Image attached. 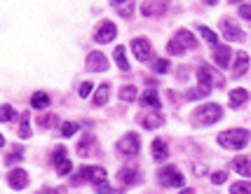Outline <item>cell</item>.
Returning a JSON list of instances; mask_svg holds the SVG:
<instances>
[{
	"instance_id": "1",
	"label": "cell",
	"mask_w": 251,
	"mask_h": 194,
	"mask_svg": "<svg viewBox=\"0 0 251 194\" xmlns=\"http://www.w3.org/2000/svg\"><path fill=\"white\" fill-rule=\"evenodd\" d=\"M251 133L247 129H228L218 133V145L225 150H242L249 145Z\"/></svg>"
},
{
	"instance_id": "2",
	"label": "cell",
	"mask_w": 251,
	"mask_h": 194,
	"mask_svg": "<svg viewBox=\"0 0 251 194\" xmlns=\"http://www.w3.org/2000/svg\"><path fill=\"white\" fill-rule=\"evenodd\" d=\"M221 117H223V108L216 103H204L202 108H197V110L193 113V119H195L197 127H202V124H204V127H212Z\"/></svg>"
},
{
	"instance_id": "3",
	"label": "cell",
	"mask_w": 251,
	"mask_h": 194,
	"mask_svg": "<svg viewBox=\"0 0 251 194\" xmlns=\"http://www.w3.org/2000/svg\"><path fill=\"white\" fill-rule=\"evenodd\" d=\"M158 180H160V185H164V187H181L185 182V178L181 176V171L176 166H164V168H160Z\"/></svg>"
},
{
	"instance_id": "4",
	"label": "cell",
	"mask_w": 251,
	"mask_h": 194,
	"mask_svg": "<svg viewBox=\"0 0 251 194\" xmlns=\"http://www.w3.org/2000/svg\"><path fill=\"white\" fill-rule=\"evenodd\" d=\"M118 150L122 152V155H127V157L139 155V150H141V141H139V136H136V133H125V136L118 141Z\"/></svg>"
},
{
	"instance_id": "5",
	"label": "cell",
	"mask_w": 251,
	"mask_h": 194,
	"mask_svg": "<svg viewBox=\"0 0 251 194\" xmlns=\"http://www.w3.org/2000/svg\"><path fill=\"white\" fill-rule=\"evenodd\" d=\"M118 35V26L113 24V21H101L99 28L94 31V40L96 42H101V45H106V42H113Z\"/></svg>"
},
{
	"instance_id": "6",
	"label": "cell",
	"mask_w": 251,
	"mask_h": 194,
	"mask_svg": "<svg viewBox=\"0 0 251 194\" xmlns=\"http://www.w3.org/2000/svg\"><path fill=\"white\" fill-rule=\"evenodd\" d=\"M221 35H223L225 40H230V42H242V40L247 38L244 31L239 26H235L230 19H221Z\"/></svg>"
},
{
	"instance_id": "7",
	"label": "cell",
	"mask_w": 251,
	"mask_h": 194,
	"mask_svg": "<svg viewBox=\"0 0 251 194\" xmlns=\"http://www.w3.org/2000/svg\"><path fill=\"white\" fill-rule=\"evenodd\" d=\"M197 82L199 84H204V87H214V84H216V87H223L225 84L223 80L218 78L209 65H199L197 68Z\"/></svg>"
},
{
	"instance_id": "8",
	"label": "cell",
	"mask_w": 251,
	"mask_h": 194,
	"mask_svg": "<svg viewBox=\"0 0 251 194\" xmlns=\"http://www.w3.org/2000/svg\"><path fill=\"white\" fill-rule=\"evenodd\" d=\"M129 47H132L134 56H136L139 61H148V59L153 56V47H150V42L145 38H134Z\"/></svg>"
},
{
	"instance_id": "9",
	"label": "cell",
	"mask_w": 251,
	"mask_h": 194,
	"mask_svg": "<svg viewBox=\"0 0 251 194\" xmlns=\"http://www.w3.org/2000/svg\"><path fill=\"white\" fill-rule=\"evenodd\" d=\"M80 176H82V180H90L92 185H99V182L106 180V168L104 166H82L80 168Z\"/></svg>"
},
{
	"instance_id": "10",
	"label": "cell",
	"mask_w": 251,
	"mask_h": 194,
	"mask_svg": "<svg viewBox=\"0 0 251 194\" xmlns=\"http://www.w3.org/2000/svg\"><path fill=\"white\" fill-rule=\"evenodd\" d=\"M87 70H92V73L108 70V59L101 52H90L87 54Z\"/></svg>"
},
{
	"instance_id": "11",
	"label": "cell",
	"mask_w": 251,
	"mask_h": 194,
	"mask_svg": "<svg viewBox=\"0 0 251 194\" xmlns=\"http://www.w3.org/2000/svg\"><path fill=\"white\" fill-rule=\"evenodd\" d=\"M7 182H10L12 190H24L28 185V173L24 168H12V171L7 173Z\"/></svg>"
},
{
	"instance_id": "12",
	"label": "cell",
	"mask_w": 251,
	"mask_h": 194,
	"mask_svg": "<svg viewBox=\"0 0 251 194\" xmlns=\"http://www.w3.org/2000/svg\"><path fill=\"white\" fill-rule=\"evenodd\" d=\"M167 10V0H145L141 5V14L143 16H158Z\"/></svg>"
},
{
	"instance_id": "13",
	"label": "cell",
	"mask_w": 251,
	"mask_h": 194,
	"mask_svg": "<svg viewBox=\"0 0 251 194\" xmlns=\"http://www.w3.org/2000/svg\"><path fill=\"white\" fill-rule=\"evenodd\" d=\"M118 180L122 182L125 187H132V185H136V182L141 180V178H139V168H136V166H125V168H120Z\"/></svg>"
},
{
	"instance_id": "14",
	"label": "cell",
	"mask_w": 251,
	"mask_h": 194,
	"mask_svg": "<svg viewBox=\"0 0 251 194\" xmlns=\"http://www.w3.org/2000/svg\"><path fill=\"white\" fill-rule=\"evenodd\" d=\"M139 122H141V127L143 129H158V127H162L164 124V117H162V113H145V115L139 117Z\"/></svg>"
},
{
	"instance_id": "15",
	"label": "cell",
	"mask_w": 251,
	"mask_h": 194,
	"mask_svg": "<svg viewBox=\"0 0 251 194\" xmlns=\"http://www.w3.org/2000/svg\"><path fill=\"white\" fill-rule=\"evenodd\" d=\"M230 56H233V52H230V47H228V45H218V47H214V61H216L218 68H228V65H230Z\"/></svg>"
},
{
	"instance_id": "16",
	"label": "cell",
	"mask_w": 251,
	"mask_h": 194,
	"mask_svg": "<svg viewBox=\"0 0 251 194\" xmlns=\"http://www.w3.org/2000/svg\"><path fill=\"white\" fill-rule=\"evenodd\" d=\"M139 103L143 105V108H153V110H158L160 105H162V101H160V96H158V91L153 89H145L143 94H141V98H139Z\"/></svg>"
},
{
	"instance_id": "17",
	"label": "cell",
	"mask_w": 251,
	"mask_h": 194,
	"mask_svg": "<svg viewBox=\"0 0 251 194\" xmlns=\"http://www.w3.org/2000/svg\"><path fill=\"white\" fill-rule=\"evenodd\" d=\"M174 40L183 47V49H193V47H197V40H195V35L190 33V31H185V28H181V31H176V35H174Z\"/></svg>"
},
{
	"instance_id": "18",
	"label": "cell",
	"mask_w": 251,
	"mask_h": 194,
	"mask_svg": "<svg viewBox=\"0 0 251 194\" xmlns=\"http://www.w3.org/2000/svg\"><path fill=\"white\" fill-rule=\"evenodd\" d=\"M247 68H249V54L237 52L235 54V64H233V75H235V78L244 75V73H247Z\"/></svg>"
},
{
	"instance_id": "19",
	"label": "cell",
	"mask_w": 251,
	"mask_h": 194,
	"mask_svg": "<svg viewBox=\"0 0 251 194\" xmlns=\"http://www.w3.org/2000/svg\"><path fill=\"white\" fill-rule=\"evenodd\" d=\"M108 96H110V84H108V82H104V84H99V87H96V91H94L92 103L94 105H106L108 103Z\"/></svg>"
},
{
	"instance_id": "20",
	"label": "cell",
	"mask_w": 251,
	"mask_h": 194,
	"mask_svg": "<svg viewBox=\"0 0 251 194\" xmlns=\"http://www.w3.org/2000/svg\"><path fill=\"white\" fill-rule=\"evenodd\" d=\"M247 98H249V91L247 89H233L230 91V108H242V105L247 103Z\"/></svg>"
},
{
	"instance_id": "21",
	"label": "cell",
	"mask_w": 251,
	"mask_h": 194,
	"mask_svg": "<svg viewBox=\"0 0 251 194\" xmlns=\"http://www.w3.org/2000/svg\"><path fill=\"white\" fill-rule=\"evenodd\" d=\"M153 159L155 162H164L167 159V143L162 141V138L153 141Z\"/></svg>"
},
{
	"instance_id": "22",
	"label": "cell",
	"mask_w": 251,
	"mask_h": 194,
	"mask_svg": "<svg viewBox=\"0 0 251 194\" xmlns=\"http://www.w3.org/2000/svg\"><path fill=\"white\" fill-rule=\"evenodd\" d=\"M233 168L237 171L239 176H251V162L247 157H235L233 159Z\"/></svg>"
},
{
	"instance_id": "23",
	"label": "cell",
	"mask_w": 251,
	"mask_h": 194,
	"mask_svg": "<svg viewBox=\"0 0 251 194\" xmlns=\"http://www.w3.org/2000/svg\"><path fill=\"white\" fill-rule=\"evenodd\" d=\"M50 105V96L45 94V91H36L33 96H31V108H36V110H45Z\"/></svg>"
},
{
	"instance_id": "24",
	"label": "cell",
	"mask_w": 251,
	"mask_h": 194,
	"mask_svg": "<svg viewBox=\"0 0 251 194\" xmlns=\"http://www.w3.org/2000/svg\"><path fill=\"white\" fill-rule=\"evenodd\" d=\"M214 87H204V84H199L197 89H188L185 91V98L188 101H195V98H204V96H209L212 94Z\"/></svg>"
},
{
	"instance_id": "25",
	"label": "cell",
	"mask_w": 251,
	"mask_h": 194,
	"mask_svg": "<svg viewBox=\"0 0 251 194\" xmlns=\"http://www.w3.org/2000/svg\"><path fill=\"white\" fill-rule=\"evenodd\" d=\"M136 87L134 84H125L122 89H120V101H125V103H134L136 101Z\"/></svg>"
},
{
	"instance_id": "26",
	"label": "cell",
	"mask_w": 251,
	"mask_h": 194,
	"mask_svg": "<svg viewBox=\"0 0 251 194\" xmlns=\"http://www.w3.org/2000/svg\"><path fill=\"white\" fill-rule=\"evenodd\" d=\"M17 119V110H14L12 105H0V122L2 124H7V122H14Z\"/></svg>"
},
{
	"instance_id": "27",
	"label": "cell",
	"mask_w": 251,
	"mask_h": 194,
	"mask_svg": "<svg viewBox=\"0 0 251 194\" xmlns=\"http://www.w3.org/2000/svg\"><path fill=\"white\" fill-rule=\"evenodd\" d=\"M113 56H115V64H118L120 70H129V64H127V56H125V47H122V45L115 47Z\"/></svg>"
},
{
	"instance_id": "28",
	"label": "cell",
	"mask_w": 251,
	"mask_h": 194,
	"mask_svg": "<svg viewBox=\"0 0 251 194\" xmlns=\"http://www.w3.org/2000/svg\"><path fill=\"white\" fill-rule=\"evenodd\" d=\"M230 194H251V180H237L230 185Z\"/></svg>"
},
{
	"instance_id": "29",
	"label": "cell",
	"mask_w": 251,
	"mask_h": 194,
	"mask_svg": "<svg viewBox=\"0 0 251 194\" xmlns=\"http://www.w3.org/2000/svg\"><path fill=\"white\" fill-rule=\"evenodd\" d=\"M80 124H75V122H66V124H61V136L64 138H71L73 133H78Z\"/></svg>"
},
{
	"instance_id": "30",
	"label": "cell",
	"mask_w": 251,
	"mask_h": 194,
	"mask_svg": "<svg viewBox=\"0 0 251 194\" xmlns=\"http://www.w3.org/2000/svg\"><path fill=\"white\" fill-rule=\"evenodd\" d=\"M56 166V173L59 176H68L71 171H73V164H71V159H61L59 164H54Z\"/></svg>"
},
{
	"instance_id": "31",
	"label": "cell",
	"mask_w": 251,
	"mask_h": 194,
	"mask_svg": "<svg viewBox=\"0 0 251 194\" xmlns=\"http://www.w3.org/2000/svg\"><path fill=\"white\" fill-rule=\"evenodd\" d=\"M199 35H202V38L207 40L209 45H216V42H218V35H216L214 31H209L207 26H199Z\"/></svg>"
},
{
	"instance_id": "32",
	"label": "cell",
	"mask_w": 251,
	"mask_h": 194,
	"mask_svg": "<svg viewBox=\"0 0 251 194\" xmlns=\"http://www.w3.org/2000/svg\"><path fill=\"white\" fill-rule=\"evenodd\" d=\"M19 136L21 138H31V124H28V115H21V127H19Z\"/></svg>"
},
{
	"instance_id": "33",
	"label": "cell",
	"mask_w": 251,
	"mask_h": 194,
	"mask_svg": "<svg viewBox=\"0 0 251 194\" xmlns=\"http://www.w3.org/2000/svg\"><path fill=\"white\" fill-rule=\"evenodd\" d=\"M92 145H94V138H92V136H85V141L78 143V152L85 157L87 152H90V147H92Z\"/></svg>"
},
{
	"instance_id": "34",
	"label": "cell",
	"mask_w": 251,
	"mask_h": 194,
	"mask_svg": "<svg viewBox=\"0 0 251 194\" xmlns=\"http://www.w3.org/2000/svg\"><path fill=\"white\" fill-rule=\"evenodd\" d=\"M118 14H120V16H125V19H129V16L134 14V2H132V0H127L125 5H120Z\"/></svg>"
},
{
	"instance_id": "35",
	"label": "cell",
	"mask_w": 251,
	"mask_h": 194,
	"mask_svg": "<svg viewBox=\"0 0 251 194\" xmlns=\"http://www.w3.org/2000/svg\"><path fill=\"white\" fill-rule=\"evenodd\" d=\"M153 70H155V73H167V70H169V61H167V59H155V61H153Z\"/></svg>"
},
{
	"instance_id": "36",
	"label": "cell",
	"mask_w": 251,
	"mask_h": 194,
	"mask_svg": "<svg viewBox=\"0 0 251 194\" xmlns=\"http://www.w3.org/2000/svg\"><path fill=\"white\" fill-rule=\"evenodd\" d=\"M167 52L174 54V56H179V54H183L185 49L179 45V42H176V40H169V42H167Z\"/></svg>"
},
{
	"instance_id": "37",
	"label": "cell",
	"mask_w": 251,
	"mask_h": 194,
	"mask_svg": "<svg viewBox=\"0 0 251 194\" xmlns=\"http://www.w3.org/2000/svg\"><path fill=\"white\" fill-rule=\"evenodd\" d=\"M94 190H96L99 194H115V190H113V187H110V185H108L106 180L99 182V185H94Z\"/></svg>"
},
{
	"instance_id": "38",
	"label": "cell",
	"mask_w": 251,
	"mask_h": 194,
	"mask_svg": "<svg viewBox=\"0 0 251 194\" xmlns=\"http://www.w3.org/2000/svg\"><path fill=\"white\" fill-rule=\"evenodd\" d=\"M225 180H228V173H225V171H216V173H212V182H214V185H223Z\"/></svg>"
},
{
	"instance_id": "39",
	"label": "cell",
	"mask_w": 251,
	"mask_h": 194,
	"mask_svg": "<svg viewBox=\"0 0 251 194\" xmlns=\"http://www.w3.org/2000/svg\"><path fill=\"white\" fill-rule=\"evenodd\" d=\"M61 159H66V147H61V145H59V147L54 150V155H52V164H59Z\"/></svg>"
},
{
	"instance_id": "40",
	"label": "cell",
	"mask_w": 251,
	"mask_h": 194,
	"mask_svg": "<svg viewBox=\"0 0 251 194\" xmlns=\"http://www.w3.org/2000/svg\"><path fill=\"white\" fill-rule=\"evenodd\" d=\"M54 119H56V117H54V115H42V117H40V119H38V124H40V127H42V129H50V127H52V124H54Z\"/></svg>"
},
{
	"instance_id": "41",
	"label": "cell",
	"mask_w": 251,
	"mask_h": 194,
	"mask_svg": "<svg viewBox=\"0 0 251 194\" xmlns=\"http://www.w3.org/2000/svg\"><path fill=\"white\" fill-rule=\"evenodd\" d=\"M21 159H24V157H21V150L17 147V150H14L12 155H7V157H5V164H17V162H21Z\"/></svg>"
},
{
	"instance_id": "42",
	"label": "cell",
	"mask_w": 251,
	"mask_h": 194,
	"mask_svg": "<svg viewBox=\"0 0 251 194\" xmlns=\"http://www.w3.org/2000/svg\"><path fill=\"white\" fill-rule=\"evenodd\" d=\"M78 94L82 96V98H85V96H90V94H92V82H82V84H80V89H78Z\"/></svg>"
},
{
	"instance_id": "43",
	"label": "cell",
	"mask_w": 251,
	"mask_h": 194,
	"mask_svg": "<svg viewBox=\"0 0 251 194\" xmlns=\"http://www.w3.org/2000/svg\"><path fill=\"white\" fill-rule=\"evenodd\" d=\"M239 16L251 21V5H239Z\"/></svg>"
},
{
	"instance_id": "44",
	"label": "cell",
	"mask_w": 251,
	"mask_h": 194,
	"mask_svg": "<svg viewBox=\"0 0 251 194\" xmlns=\"http://www.w3.org/2000/svg\"><path fill=\"white\" fill-rule=\"evenodd\" d=\"M38 194H61V190H40Z\"/></svg>"
},
{
	"instance_id": "45",
	"label": "cell",
	"mask_w": 251,
	"mask_h": 194,
	"mask_svg": "<svg viewBox=\"0 0 251 194\" xmlns=\"http://www.w3.org/2000/svg\"><path fill=\"white\" fill-rule=\"evenodd\" d=\"M125 2H127V0H110V5H113V7H115V10H118L120 5H125Z\"/></svg>"
},
{
	"instance_id": "46",
	"label": "cell",
	"mask_w": 251,
	"mask_h": 194,
	"mask_svg": "<svg viewBox=\"0 0 251 194\" xmlns=\"http://www.w3.org/2000/svg\"><path fill=\"white\" fill-rule=\"evenodd\" d=\"M179 194H195V190H190V187H185V190H181Z\"/></svg>"
},
{
	"instance_id": "47",
	"label": "cell",
	"mask_w": 251,
	"mask_h": 194,
	"mask_svg": "<svg viewBox=\"0 0 251 194\" xmlns=\"http://www.w3.org/2000/svg\"><path fill=\"white\" fill-rule=\"evenodd\" d=\"M0 147H5V136L0 133Z\"/></svg>"
},
{
	"instance_id": "48",
	"label": "cell",
	"mask_w": 251,
	"mask_h": 194,
	"mask_svg": "<svg viewBox=\"0 0 251 194\" xmlns=\"http://www.w3.org/2000/svg\"><path fill=\"white\" fill-rule=\"evenodd\" d=\"M204 2H207V5H216L218 0H204Z\"/></svg>"
}]
</instances>
